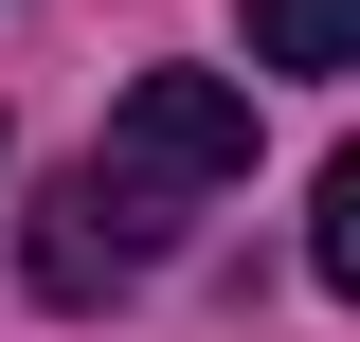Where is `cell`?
Masks as SVG:
<instances>
[{
	"label": "cell",
	"mask_w": 360,
	"mask_h": 342,
	"mask_svg": "<svg viewBox=\"0 0 360 342\" xmlns=\"http://www.w3.org/2000/svg\"><path fill=\"white\" fill-rule=\"evenodd\" d=\"M252 72H360V0H252Z\"/></svg>",
	"instance_id": "3957f363"
},
{
	"label": "cell",
	"mask_w": 360,
	"mask_h": 342,
	"mask_svg": "<svg viewBox=\"0 0 360 342\" xmlns=\"http://www.w3.org/2000/svg\"><path fill=\"white\" fill-rule=\"evenodd\" d=\"M217 180H252V90L234 72H144L108 108V144H90V198L127 216L144 253H162V198H217Z\"/></svg>",
	"instance_id": "6da1fadb"
},
{
	"label": "cell",
	"mask_w": 360,
	"mask_h": 342,
	"mask_svg": "<svg viewBox=\"0 0 360 342\" xmlns=\"http://www.w3.org/2000/svg\"><path fill=\"white\" fill-rule=\"evenodd\" d=\"M307 253H324V289L360 306V144H342V163H324V216H307Z\"/></svg>",
	"instance_id": "277c9868"
},
{
	"label": "cell",
	"mask_w": 360,
	"mask_h": 342,
	"mask_svg": "<svg viewBox=\"0 0 360 342\" xmlns=\"http://www.w3.org/2000/svg\"><path fill=\"white\" fill-rule=\"evenodd\" d=\"M127 270H144V234H127V216L72 180V198L37 216V289H54V306H90V289H127Z\"/></svg>",
	"instance_id": "7a4b0ae2"
}]
</instances>
